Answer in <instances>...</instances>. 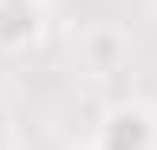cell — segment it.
<instances>
[{
	"label": "cell",
	"mask_w": 157,
	"mask_h": 150,
	"mask_svg": "<svg viewBox=\"0 0 157 150\" xmlns=\"http://www.w3.org/2000/svg\"><path fill=\"white\" fill-rule=\"evenodd\" d=\"M92 150H157V111L151 104H111L92 130Z\"/></svg>",
	"instance_id": "cell-1"
},
{
	"label": "cell",
	"mask_w": 157,
	"mask_h": 150,
	"mask_svg": "<svg viewBox=\"0 0 157 150\" xmlns=\"http://www.w3.org/2000/svg\"><path fill=\"white\" fill-rule=\"evenodd\" d=\"M46 33V0H0V52H26Z\"/></svg>",
	"instance_id": "cell-2"
},
{
	"label": "cell",
	"mask_w": 157,
	"mask_h": 150,
	"mask_svg": "<svg viewBox=\"0 0 157 150\" xmlns=\"http://www.w3.org/2000/svg\"><path fill=\"white\" fill-rule=\"evenodd\" d=\"M13 144H20V124H13V111L0 104V150H13Z\"/></svg>",
	"instance_id": "cell-3"
}]
</instances>
